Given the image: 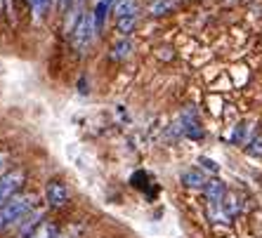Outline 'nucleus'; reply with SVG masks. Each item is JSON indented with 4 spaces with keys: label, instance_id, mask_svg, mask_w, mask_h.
Segmentation results:
<instances>
[{
    "label": "nucleus",
    "instance_id": "nucleus-1",
    "mask_svg": "<svg viewBox=\"0 0 262 238\" xmlns=\"http://www.w3.org/2000/svg\"><path fill=\"white\" fill-rule=\"evenodd\" d=\"M33 205V196H14L0 208V231L7 229L10 224L19 222V217H24Z\"/></svg>",
    "mask_w": 262,
    "mask_h": 238
},
{
    "label": "nucleus",
    "instance_id": "nucleus-2",
    "mask_svg": "<svg viewBox=\"0 0 262 238\" xmlns=\"http://www.w3.org/2000/svg\"><path fill=\"white\" fill-rule=\"evenodd\" d=\"M73 33V45L83 52V50L90 47L92 38H95V33H97V26H95V17L92 14H80L78 17V24H76V29L71 31Z\"/></svg>",
    "mask_w": 262,
    "mask_h": 238
},
{
    "label": "nucleus",
    "instance_id": "nucleus-3",
    "mask_svg": "<svg viewBox=\"0 0 262 238\" xmlns=\"http://www.w3.org/2000/svg\"><path fill=\"white\" fill-rule=\"evenodd\" d=\"M24 184V172L21 170H12L0 177V208L5 205L10 198H14L19 191V186Z\"/></svg>",
    "mask_w": 262,
    "mask_h": 238
},
{
    "label": "nucleus",
    "instance_id": "nucleus-4",
    "mask_svg": "<svg viewBox=\"0 0 262 238\" xmlns=\"http://www.w3.org/2000/svg\"><path fill=\"white\" fill-rule=\"evenodd\" d=\"M45 201H48L50 208H61V205H67L69 203V189L67 184L55 179V182L48 184V189H45Z\"/></svg>",
    "mask_w": 262,
    "mask_h": 238
},
{
    "label": "nucleus",
    "instance_id": "nucleus-5",
    "mask_svg": "<svg viewBox=\"0 0 262 238\" xmlns=\"http://www.w3.org/2000/svg\"><path fill=\"white\" fill-rule=\"evenodd\" d=\"M203 189H206V196H208V201H210V205H220L222 198L227 196L225 184L220 182V179H208V184L203 186Z\"/></svg>",
    "mask_w": 262,
    "mask_h": 238
},
{
    "label": "nucleus",
    "instance_id": "nucleus-6",
    "mask_svg": "<svg viewBox=\"0 0 262 238\" xmlns=\"http://www.w3.org/2000/svg\"><path fill=\"white\" fill-rule=\"evenodd\" d=\"M222 212H225V217H227V222H232L234 217L238 215V210H241V203H238V198L234 194H229V196H225L222 198Z\"/></svg>",
    "mask_w": 262,
    "mask_h": 238
},
{
    "label": "nucleus",
    "instance_id": "nucleus-7",
    "mask_svg": "<svg viewBox=\"0 0 262 238\" xmlns=\"http://www.w3.org/2000/svg\"><path fill=\"white\" fill-rule=\"evenodd\" d=\"M182 182L187 184V186H194V189H201V186H206L208 179L203 177L199 170H187L182 172Z\"/></svg>",
    "mask_w": 262,
    "mask_h": 238
},
{
    "label": "nucleus",
    "instance_id": "nucleus-8",
    "mask_svg": "<svg viewBox=\"0 0 262 238\" xmlns=\"http://www.w3.org/2000/svg\"><path fill=\"white\" fill-rule=\"evenodd\" d=\"M133 14H137V3L135 0H118L116 17H133Z\"/></svg>",
    "mask_w": 262,
    "mask_h": 238
},
{
    "label": "nucleus",
    "instance_id": "nucleus-9",
    "mask_svg": "<svg viewBox=\"0 0 262 238\" xmlns=\"http://www.w3.org/2000/svg\"><path fill=\"white\" fill-rule=\"evenodd\" d=\"M109 5H111V0H99L97 3V10H95V26H97V33L104 26V17L109 12Z\"/></svg>",
    "mask_w": 262,
    "mask_h": 238
},
{
    "label": "nucleus",
    "instance_id": "nucleus-10",
    "mask_svg": "<svg viewBox=\"0 0 262 238\" xmlns=\"http://www.w3.org/2000/svg\"><path fill=\"white\" fill-rule=\"evenodd\" d=\"M135 24H137V14H133V17H118V33H123V36H128L130 31L135 29Z\"/></svg>",
    "mask_w": 262,
    "mask_h": 238
},
{
    "label": "nucleus",
    "instance_id": "nucleus-11",
    "mask_svg": "<svg viewBox=\"0 0 262 238\" xmlns=\"http://www.w3.org/2000/svg\"><path fill=\"white\" fill-rule=\"evenodd\" d=\"M31 238H57V226L55 224H40L36 233H31Z\"/></svg>",
    "mask_w": 262,
    "mask_h": 238
},
{
    "label": "nucleus",
    "instance_id": "nucleus-12",
    "mask_svg": "<svg viewBox=\"0 0 262 238\" xmlns=\"http://www.w3.org/2000/svg\"><path fill=\"white\" fill-rule=\"evenodd\" d=\"M172 5H175L172 0H159V3H154L151 5V14H163V12H168Z\"/></svg>",
    "mask_w": 262,
    "mask_h": 238
},
{
    "label": "nucleus",
    "instance_id": "nucleus-13",
    "mask_svg": "<svg viewBox=\"0 0 262 238\" xmlns=\"http://www.w3.org/2000/svg\"><path fill=\"white\" fill-rule=\"evenodd\" d=\"M130 47H133V45H130L128 40H121V43L114 47V57H116V59H121V57H128L130 55Z\"/></svg>",
    "mask_w": 262,
    "mask_h": 238
},
{
    "label": "nucleus",
    "instance_id": "nucleus-14",
    "mask_svg": "<svg viewBox=\"0 0 262 238\" xmlns=\"http://www.w3.org/2000/svg\"><path fill=\"white\" fill-rule=\"evenodd\" d=\"M50 0H31V7H33V12H36V17H43V12L48 10Z\"/></svg>",
    "mask_w": 262,
    "mask_h": 238
},
{
    "label": "nucleus",
    "instance_id": "nucleus-15",
    "mask_svg": "<svg viewBox=\"0 0 262 238\" xmlns=\"http://www.w3.org/2000/svg\"><path fill=\"white\" fill-rule=\"evenodd\" d=\"M248 151L253 153V156H262V137H255V139H253V144L248 147Z\"/></svg>",
    "mask_w": 262,
    "mask_h": 238
},
{
    "label": "nucleus",
    "instance_id": "nucleus-16",
    "mask_svg": "<svg viewBox=\"0 0 262 238\" xmlns=\"http://www.w3.org/2000/svg\"><path fill=\"white\" fill-rule=\"evenodd\" d=\"M199 163H203V168H206V170L217 172V165H215V160H210V158H201Z\"/></svg>",
    "mask_w": 262,
    "mask_h": 238
},
{
    "label": "nucleus",
    "instance_id": "nucleus-17",
    "mask_svg": "<svg viewBox=\"0 0 262 238\" xmlns=\"http://www.w3.org/2000/svg\"><path fill=\"white\" fill-rule=\"evenodd\" d=\"M69 5V0H57V7H59V12H64Z\"/></svg>",
    "mask_w": 262,
    "mask_h": 238
},
{
    "label": "nucleus",
    "instance_id": "nucleus-18",
    "mask_svg": "<svg viewBox=\"0 0 262 238\" xmlns=\"http://www.w3.org/2000/svg\"><path fill=\"white\" fill-rule=\"evenodd\" d=\"M5 160H7V156H5V153H0V170H3V165H5Z\"/></svg>",
    "mask_w": 262,
    "mask_h": 238
}]
</instances>
